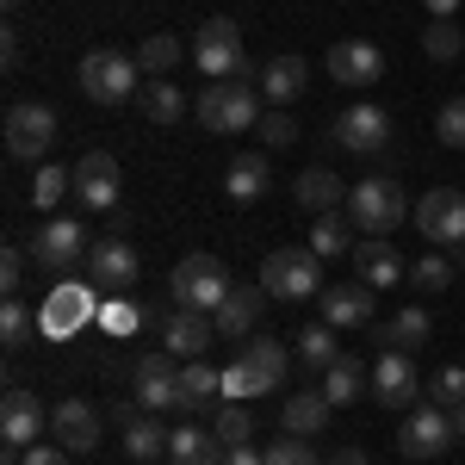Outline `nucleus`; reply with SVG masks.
I'll list each match as a JSON object with an SVG mask.
<instances>
[{
    "label": "nucleus",
    "instance_id": "f257e3e1",
    "mask_svg": "<svg viewBox=\"0 0 465 465\" xmlns=\"http://www.w3.org/2000/svg\"><path fill=\"white\" fill-rule=\"evenodd\" d=\"M100 286L94 280H56V286L44 292V304H37V335L44 341H74V335H87V322H100Z\"/></svg>",
    "mask_w": 465,
    "mask_h": 465
},
{
    "label": "nucleus",
    "instance_id": "f03ea898",
    "mask_svg": "<svg viewBox=\"0 0 465 465\" xmlns=\"http://www.w3.org/2000/svg\"><path fill=\"white\" fill-rule=\"evenodd\" d=\"M193 118H199L205 131H217V137L254 131V124H261V87H249V81H212V87L199 94Z\"/></svg>",
    "mask_w": 465,
    "mask_h": 465
},
{
    "label": "nucleus",
    "instance_id": "7ed1b4c3",
    "mask_svg": "<svg viewBox=\"0 0 465 465\" xmlns=\"http://www.w3.org/2000/svg\"><path fill=\"white\" fill-rule=\"evenodd\" d=\"M348 217H354L360 236H391L410 217V199L397 180H360V186H348Z\"/></svg>",
    "mask_w": 465,
    "mask_h": 465
},
{
    "label": "nucleus",
    "instance_id": "20e7f679",
    "mask_svg": "<svg viewBox=\"0 0 465 465\" xmlns=\"http://www.w3.org/2000/svg\"><path fill=\"white\" fill-rule=\"evenodd\" d=\"M81 94L94 106H124L137 94V56H124V50H87L81 56Z\"/></svg>",
    "mask_w": 465,
    "mask_h": 465
},
{
    "label": "nucleus",
    "instance_id": "39448f33",
    "mask_svg": "<svg viewBox=\"0 0 465 465\" xmlns=\"http://www.w3.org/2000/svg\"><path fill=\"white\" fill-rule=\"evenodd\" d=\"M193 63H199V74H212V81H242L249 74V56H242L236 19H205L193 32Z\"/></svg>",
    "mask_w": 465,
    "mask_h": 465
},
{
    "label": "nucleus",
    "instance_id": "423d86ee",
    "mask_svg": "<svg viewBox=\"0 0 465 465\" xmlns=\"http://www.w3.org/2000/svg\"><path fill=\"white\" fill-rule=\"evenodd\" d=\"M168 292H174V311H217L230 298V273H223L217 254H186L174 267V280H168Z\"/></svg>",
    "mask_w": 465,
    "mask_h": 465
},
{
    "label": "nucleus",
    "instance_id": "0eeeda50",
    "mask_svg": "<svg viewBox=\"0 0 465 465\" xmlns=\"http://www.w3.org/2000/svg\"><path fill=\"white\" fill-rule=\"evenodd\" d=\"M261 286H267V298H286V304L317 298L322 292V261L311 249H273L261 261Z\"/></svg>",
    "mask_w": 465,
    "mask_h": 465
},
{
    "label": "nucleus",
    "instance_id": "6e6552de",
    "mask_svg": "<svg viewBox=\"0 0 465 465\" xmlns=\"http://www.w3.org/2000/svg\"><path fill=\"white\" fill-rule=\"evenodd\" d=\"M50 143H56V112L44 100H13L6 106V155L13 162H44Z\"/></svg>",
    "mask_w": 465,
    "mask_h": 465
},
{
    "label": "nucleus",
    "instance_id": "1a4fd4ad",
    "mask_svg": "<svg viewBox=\"0 0 465 465\" xmlns=\"http://www.w3.org/2000/svg\"><path fill=\"white\" fill-rule=\"evenodd\" d=\"M410 217H416V230L429 236L434 249H460L465 242V193L460 186H429Z\"/></svg>",
    "mask_w": 465,
    "mask_h": 465
},
{
    "label": "nucleus",
    "instance_id": "9d476101",
    "mask_svg": "<svg viewBox=\"0 0 465 465\" xmlns=\"http://www.w3.org/2000/svg\"><path fill=\"white\" fill-rule=\"evenodd\" d=\"M137 273H143V261H137V249L124 242V236H100L94 249H87V280L106 292H137Z\"/></svg>",
    "mask_w": 465,
    "mask_h": 465
},
{
    "label": "nucleus",
    "instance_id": "9b49d317",
    "mask_svg": "<svg viewBox=\"0 0 465 465\" xmlns=\"http://www.w3.org/2000/svg\"><path fill=\"white\" fill-rule=\"evenodd\" d=\"M372 403L379 410H410L416 397H422V379H416V366H410V354H397V348H385L379 354V366H372Z\"/></svg>",
    "mask_w": 465,
    "mask_h": 465
},
{
    "label": "nucleus",
    "instance_id": "f8f14e48",
    "mask_svg": "<svg viewBox=\"0 0 465 465\" xmlns=\"http://www.w3.org/2000/svg\"><path fill=\"white\" fill-rule=\"evenodd\" d=\"M329 74H335V87H379L385 81V50L366 44V37H341L329 50Z\"/></svg>",
    "mask_w": 465,
    "mask_h": 465
},
{
    "label": "nucleus",
    "instance_id": "ddd939ff",
    "mask_svg": "<svg viewBox=\"0 0 465 465\" xmlns=\"http://www.w3.org/2000/svg\"><path fill=\"white\" fill-rule=\"evenodd\" d=\"M81 254H87V230H81L74 217H50V223L32 236V261L50 267V273H69Z\"/></svg>",
    "mask_w": 465,
    "mask_h": 465
},
{
    "label": "nucleus",
    "instance_id": "4468645a",
    "mask_svg": "<svg viewBox=\"0 0 465 465\" xmlns=\"http://www.w3.org/2000/svg\"><path fill=\"white\" fill-rule=\"evenodd\" d=\"M69 174H74V199H81L87 212H112V205H118V162H112L106 149H87Z\"/></svg>",
    "mask_w": 465,
    "mask_h": 465
},
{
    "label": "nucleus",
    "instance_id": "2eb2a0df",
    "mask_svg": "<svg viewBox=\"0 0 465 465\" xmlns=\"http://www.w3.org/2000/svg\"><path fill=\"white\" fill-rule=\"evenodd\" d=\"M50 429V416H44V403H37L25 385H6V397H0V434H6V447H37V434Z\"/></svg>",
    "mask_w": 465,
    "mask_h": 465
},
{
    "label": "nucleus",
    "instance_id": "dca6fc26",
    "mask_svg": "<svg viewBox=\"0 0 465 465\" xmlns=\"http://www.w3.org/2000/svg\"><path fill=\"white\" fill-rule=\"evenodd\" d=\"M397 447L410 453V460H440L447 447H453V422H447V410L429 403V410H410V422L397 434Z\"/></svg>",
    "mask_w": 465,
    "mask_h": 465
},
{
    "label": "nucleus",
    "instance_id": "f3484780",
    "mask_svg": "<svg viewBox=\"0 0 465 465\" xmlns=\"http://www.w3.org/2000/svg\"><path fill=\"white\" fill-rule=\"evenodd\" d=\"M131 385H137V403L143 410H174L180 403V366L174 354L162 348V354H143L137 360V372H131Z\"/></svg>",
    "mask_w": 465,
    "mask_h": 465
},
{
    "label": "nucleus",
    "instance_id": "a211bd4d",
    "mask_svg": "<svg viewBox=\"0 0 465 465\" xmlns=\"http://www.w3.org/2000/svg\"><path fill=\"white\" fill-rule=\"evenodd\" d=\"M50 434H56L69 453H94V447H100V410H94L87 397H63V403L50 410Z\"/></svg>",
    "mask_w": 465,
    "mask_h": 465
},
{
    "label": "nucleus",
    "instance_id": "6ab92c4d",
    "mask_svg": "<svg viewBox=\"0 0 465 465\" xmlns=\"http://www.w3.org/2000/svg\"><path fill=\"white\" fill-rule=\"evenodd\" d=\"M335 137H341V149H354V155H379V149L391 143V118L360 100V106H348L335 118Z\"/></svg>",
    "mask_w": 465,
    "mask_h": 465
},
{
    "label": "nucleus",
    "instance_id": "aec40b11",
    "mask_svg": "<svg viewBox=\"0 0 465 465\" xmlns=\"http://www.w3.org/2000/svg\"><path fill=\"white\" fill-rule=\"evenodd\" d=\"M304 81H311V63H304V56H292V50H280V56H267V63H261V74H254L261 100H273L280 112H286L292 100L304 94Z\"/></svg>",
    "mask_w": 465,
    "mask_h": 465
},
{
    "label": "nucleus",
    "instance_id": "412c9836",
    "mask_svg": "<svg viewBox=\"0 0 465 465\" xmlns=\"http://www.w3.org/2000/svg\"><path fill=\"white\" fill-rule=\"evenodd\" d=\"M212 341H217V317L212 311H174L168 329H162V348H168L174 360H199Z\"/></svg>",
    "mask_w": 465,
    "mask_h": 465
},
{
    "label": "nucleus",
    "instance_id": "4be33fe9",
    "mask_svg": "<svg viewBox=\"0 0 465 465\" xmlns=\"http://www.w3.org/2000/svg\"><path fill=\"white\" fill-rule=\"evenodd\" d=\"M317 304H322V322L329 329H366L372 322V286L366 280L360 286H322Z\"/></svg>",
    "mask_w": 465,
    "mask_h": 465
},
{
    "label": "nucleus",
    "instance_id": "5701e85b",
    "mask_svg": "<svg viewBox=\"0 0 465 465\" xmlns=\"http://www.w3.org/2000/svg\"><path fill=\"white\" fill-rule=\"evenodd\" d=\"M354 267H360L366 286H397V280H403V261H397L391 236H360L354 242Z\"/></svg>",
    "mask_w": 465,
    "mask_h": 465
},
{
    "label": "nucleus",
    "instance_id": "b1692460",
    "mask_svg": "<svg viewBox=\"0 0 465 465\" xmlns=\"http://www.w3.org/2000/svg\"><path fill=\"white\" fill-rule=\"evenodd\" d=\"M242 360L254 366L261 391H286V372H292V360H286V341H280V335H249V348H242Z\"/></svg>",
    "mask_w": 465,
    "mask_h": 465
},
{
    "label": "nucleus",
    "instance_id": "393cba45",
    "mask_svg": "<svg viewBox=\"0 0 465 465\" xmlns=\"http://www.w3.org/2000/svg\"><path fill=\"white\" fill-rule=\"evenodd\" d=\"M261 304H267V286H230V298L217 304V335H249L254 317H261Z\"/></svg>",
    "mask_w": 465,
    "mask_h": 465
},
{
    "label": "nucleus",
    "instance_id": "a878e982",
    "mask_svg": "<svg viewBox=\"0 0 465 465\" xmlns=\"http://www.w3.org/2000/svg\"><path fill=\"white\" fill-rule=\"evenodd\" d=\"M217 397H223V372L205 366V360H186V366H180V403L174 410L193 416V410H212Z\"/></svg>",
    "mask_w": 465,
    "mask_h": 465
},
{
    "label": "nucleus",
    "instance_id": "bb28decb",
    "mask_svg": "<svg viewBox=\"0 0 465 465\" xmlns=\"http://www.w3.org/2000/svg\"><path fill=\"white\" fill-rule=\"evenodd\" d=\"M329 410H335V403H329L322 391H292V397H286V410H280V429H286V434H304V440H311V434L329 429Z\"/></svg>",
    "mask_w": 465,
    "mask_h": 465
},
{
    "label": "nucleus",
    "instance_id": "cd10ccee",
    "mask_svg": "<svg viewBox=\"0 0 465 465\" xmlns=\"http://www.w3.org/2000/svg\"><path fill=\"white\" fill-rule=\"evenodd\" d=\"M168 460L174 465H223V440H217V429H174L168 434Z\"/></svg>",
    "mask_w": 465,
    "mask_h": 465
},
{
    "label": "nucleus",
    "instance_id": "c85d7f7f",
    "mask_svg": "<svg viewBox=\"0 0 465 465\" xmlns=\"http://www.w3.org/2000/svg\"><path fill=\"white\" fill-rule=\"evenodd\" d=\"M137 106H143L149 124H180V118H186V87H174V81L162 74V81L137 87Z\"/></svg>",
    "mask_w": 465,
    "mask_h": 465
},
{
    "label": "nucleus",
    "instance_id": "c756f323",
    "mask_svg": "<svg viewBox=\"0 0 465 465\" xmlns=\"http://www.w3.org/2000/svg\"><path fill=\"white\" fill-rule=\"evenodd\" d=\"M168 434L174 429H162L155 416H137V410H131V416H124V453H131L137 465L162 460V453H168Z\"/></svg>",
    "mask_w": 465,
    "mask_h": 465
},
{
    "label": "nucleus",
    "instance_id": "7c9ffc66",
    "mask_svg": "<svg viewBox=\"0 0 465 465\" xmlns=\"http://www.w3.org/2000/svg\"><path fill=\"white\" fill-rule=\"evenodd\" d=\"M292 193H298V205H304V212H317V217H322V212H335V205L348 199V186L329 174V168H304Z\"/></svg>",
    "mask_w": 465,
    "mask_h": 465
},
{
    "label": "nucleus",
    "instance_id": "2f4dec72",
    "mask_svg": "<svg viewBox=\"0 0 465 465\" xmlns=\"http://www.w3.org/2000/svg\"><path fill=\"white\" fill-rule=\"evenodd\" d=\"M267 180H273L267 155H236V162H230V174H223V186H230V199H236V205H254V199L267 193Z\"/></svg>",
    "mask_w": 465,
    "mask_h": 465
},
{
    "label": "nucleus",
    "instance_id": "473e14b6",
    "mask_svg": "<svg viewBox=\"0 0 465 465\" xmlns=\"http://www.w3.org/2000/svg\"><path fill=\"white\" fill-rule=\"evenodd\" d=\"M366 385H372V379L360 372V360H354V354H341L335 366H329V372H322V397H329L335 410H348V403H354Z\"/></svg>",
    "mask_w": 465,
    "mask_h": 465
},
{
    "label": "nucleus",
    "instance_id": "72a5a7b5",
    "mask_svg": "<svg viewBox=\"0 0 465 465\" xmlns=\"http://www.w3.org/2000/svg\"><path fill=\"white\" fill-rule=\"evenodd\" d=\"M429 335H434V322H429V311H416V304L385 322V348H397V354H416Z\"/></svg>",
    "mask_w": 465,
    "mask_h": 465
},
{
    "label": "nucleus",
    "instance_id": "f704fd0d",
    "mask_svg": "<svg viewBox=\"0 0 465 465\" xmlns=\"http://www.w3.org/2000/svg\"><path fill=\"white\" fill-rule=\"evenodd\" d=\"M348 236H354V217L348 212H322L317 223H311V242H304V249L317 254V261H329V254L348 249Z\"/></svg>",
    "mask_w": 465,
    "mask_h": 465
},
{
    "label": "nucleus",
    "instance_id": "c9c22d12",
    "mask_svg": "<svg viewBox=\"0 0 465 465\" xmlns=\"http://www.w3.org/2000/svg\"><path fill=\"white\" fill-rule=\"evenodd\" d=\"M180 56H186V44H180L174 32H155V37H143V44H137V69H143V74H155V81H162V74L174 69Z\"/></svg>",
    "mask_w": 465,
    "mask_h": 465
},
{
    "label": "nucleus",
    "instance_id": "e433bc0d",
    "mask_svg": "<svg viewBox=\"0 0 465 465\" xmlns=\"http://www.w3.org/2000/svg\"><path fill=\"white\" fill-rule=\"evenodd\" d=\"M298 360H304V366H317V372H329V366H335V329H329V322H311V329H298Z\"/></svg>",
    "mask_w": 465,
    "mask_h": 465
},
{
    "label": "nucleus",
    "instance_id": "4c0bfd02",
    "mask_svg": "<svg viewBox=\"0 0 465 465\" xmlns=\"http://www.w3.org/2000/svg\"><path fill=\"white\" fill-rule=\"evenodd\" d=\"M137 322H143V304H137L131 292H112L106 304H100V329H106V335H131Z\"/></svg>",
    "mask_w": 465,
    "mask_h": 465
},
{
    "label": "nucleus",
    "instance_id": "58836bf2",
    "mask_svg": "<svg viewBox=\"0 0 465 465\" xmlns=\"http://www.w3.org/2000/svg\"><path fill=\"white\" fill-rule=\"evenodd\" d=\"M422 50H429L434 63H453L465 50V32L453 25V19H429V32H422Z\"/></svg>",
    "mask_w": 465,
    "mask_h": 465
},
{
    "label": "nucleus",
    "instance_id": "ea45409f",
    "mask_svg": "<svg viewBox=\"0 0 465 465\" xmlns=\"http://www.w3.org/2000/svg\"><path fill=\"white\" fill-rule=\"evenodd\" d=\"M410 286H422V292H447V286H453V261H447L440 249H429L422 261H416V267H410Z\"/></svg>",
    "mask_w": 465,
    "mask_h": 465
},
{
    "label": "nucleus",
    "instance_id": "a19ab883",
    "mask_svg": "<svg viewBox=\"0 0 465 465\" xmlns=\"http://www.w3.org/2000/svg\"><path fill=\"white\" fill-rule=\"evenodd\" d=\"M32 335H37V317L19 304V298H6V304H0V341L19 348V341H32Z\"/></svg>",
    "mask_w": 465,
    "mask_h": 465
},
{
    "label": "nucleus",
    "instance_id": "79ce46f5",
    "mask_svg": "<svg viewBox=\"0 0 465 465\" xmlns=\"http://www.w3.org/2000/svg\"><path fill=\"white\" fill-rule=\"evenodd\" d=\"M217 440H223V447H242V440H249L254 434V416H249V403H223V410H217Z\"/></svg>",
    "mask_w": 465,
    "mask_h": 465
},
{
    "label": "nucleus",
    "instance_id": "37998d69",
    "mask_svg": "<svg viewBox=\"0 0 465 465\" xmlns=\"http://www.w3.org/2000/svg\"><path fill=\"white\" fill-rule=\"evenodd\" d=\"M63 193H74V174H63V168H50V162H44L37 180H32V205H37V212H50Z\"/></svg>",
    "mask_w": 465,
    "mask_h": 465
},
{
    "label": "nucleus",
    "instance_id": "c03bdc74",
    "mask_svg": "<svg viewBox=\"0 0 465 465\" xmlns=\"http://www.w3.org/2000/svg\"><path fill=\"white\" fill-rule=\"evenodd\" d=\"M223 397H230V403H249V397H267L261 391V379H254V366L242 354L230 360V366H223Z\"/></svg>",
    "mask_w": 465,
    "mask_h": 465
},
{
    "label": "nucleus",
    "instance_id": "a18cd8bd",
    "mask_svg": "<svg viewBox=\"0 0 465 465\" xmlns=\"http://www.w3.org/2000/svg\"><path fill=\"white\" fill-rule=\"evenodd\" d=\"M267 465H322L317 447L304 440V434H280L273 447H267Z\"/></svg>",
    "mask_w": 465,
    "mask_h": 465
},
{
    "label": "nucleus",
    "instance_id": "49530a36",
    "mask_svg": "<svg viewBox=\"0 0 465 465\" xmlns=\"http://www.w3.org/2000/svg\"><path fill=\"white\" fill-rule=\"evenodd\" d=\"M434 137L447 149H465V94H453L447 106H440V118H434Z\"/></svg>",
    "mask_w": 465,
    "mask_h": 465
},
{
    "label": "nucleus",
    "instance_id": "de8ad7c7",
    "mask_svg": "<svg viewBox=\"0 0 465 465\" xmlns=\"http://www.w3.org/2000/svg\"><path fill=\"white\" fill-rule=\"evenodd\" d=\"M429 397L440 403V410H453V403H465V366H440L429 379Z\"/></svg>",
    "mask_w": 465,
    "mask_h": 465
},
{
    "label": "nucleus",
    "instance_id": "09e8293b",
    "mask_svg": "<svg viewBox=\"0 0 465 465\" xmlns=\"http://www.w3.org/2000/svg\"><path fill=\"white\" fill-rule=\"evenodd\" d=\"M254 131H261V143H267V149L298 143V118H292V112H261V124H254Z\"/></svg>",
    "mask_w": 465,
    "mask_h": 465
},
{
    "label": "nucleus",
    "instance_id": "8fccbe9b",
    "mask_svg": "<svg viewBox=\"0 0 465 465\" xmlns=\"http://www.w3.org/2000/svg\"><path fill=\"white\" fill-rule=\"evenodd\" d=\"M19 280H25V249H19V242H6V249H0V292H6V298H19Z\"/></svg>",
    "mask_w": 465,
    "mask_h": 465
},
{
    "label": "nucleus",
    "instance_id": "3c124183",
    "mask_svg": "<svg viewBox=\"0 0 465 465\" xmlns=\"http://www.w3.org/2000/svg\"><path fill=\"white\" fill-rule=\"evenodd\" d=\"M19 465H69V447L63 440H37V447L19 453Z\"/></svg>",
    "mask_w": 465,
    "mask_h": 465
},
{
    "label": "nucleus",
    "instance_id": "603ef678",
    "mask_svg": "<svg viewBox=\"0 0 465 465\" xmlns=\"http://www.w3.org/2000/svg\"><path fill=\"white\" fill-rule=\"evenodd\" d=\"M223 465H267V453H254L249 440H242V447H223Z\"/></svg>",
    "mask_w": 465,
    "mask_h": 465
},
{
    "label": "nucleus",
    "instance_id": "864d4df0",
    "mask_svg": "<svg viewBox=\"0 0 465 465\" xmlns=\"http://www.w3.org/2000/svg\"><path fill=\"white\" fill-rule=\"evenodd\" d=\"M329 465H372V460H366L360 447H341V453H335V460H329Z\"/></svg>",
    "mask_w": 465,
    "mask_h": 465
},
{
    "label": "nucleus",
    "instance_id": "5fc2aeb1",
    "mask_svg": "<svg viewBox=\"0 0 465 465\" xmlns=\"http://www.w3.org/2000/svg\"><path fill=\"white\" fill-rule=\"evenodd\" d=\"M422 6H429V19H453V6H460V0H422Z\"/></svg>",
    "mask_w": 465,
    "mask_h": 465
},
{
    "label": "nucleus",
    "instance_id": "6e6d98bb",
    "mask_svg": "<svg viewBox=\"0 0 465 465\" xmlns=\"http://www.w3.org/2000/svg\"><path fill=\"white\" fill-rule=\"evenodd\" d=\"M447 422H453V434H465V403H453V410H447Z\"/></svg>",
    "mask_w": 465,
    "mask_h": 465
},
{
    "label": "nucleus",
    "instance_id": "4d7b16f0",
    "mask_svg": "<svg viewBox=\"0 0 465 465\" xmlns=\"http://www.w3.org/2000/svg\"><path fill=\"white\" fill-rule=\"evenodd\" d=\"M460 267H465V242H460Z\"/></svg>",
    "mask_w": 465,
    "mask_h": 465
},
{
    "label": "nucleus",
    "instance_id": "13d9d810",
    "mask_svg": "<svg viewBox=\"0 0 465 465\" xmlns=\"http://www.w3.org/2000/svg\"><path fill=\"white\" fill-rule=\"evenodd\" d=\"M6 6H25V0H6Z\"/></svg>",
    "mask_w": 465,
    "mask_h": 465
}]
</instances>
